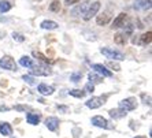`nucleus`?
<instances>
[{"instance_id":"obj_25","label":"nucleus","mask_w":152,"mask_h":138,"mask_svg":"<svg viewBox=\"0 0 152 138\" xmlns=\"http://www.w3.org/2000/svg\"><path fill=\"white\" fill-rule=\"evenodd\" d=\"M33 56L36 57V59H39V60H41L44 64H48V63H51V60L48 59V57H45L42 53H40V52H37V51H34L33 52Z\"/></svg>"},{"instance_id":"obj_23","label":"nucleus","mask_w":152,"mask_h":138,"mask_svg":"<svg viewBox=\"0 0 152 138\" xmlns=\"http://www.w3.org/2000/svg\"><path fill=\"white\" fill-rule=\"evenodd\" d=\"M60 8H62V3H60L59 0H53L52 3L50 4V10L52 12H59Z\"/></svg>"},{"instance_id":"obj_22","label":"nucleus","mask_w":152,"mask_h":138,"mask_svg":"<svg viewBox=\"0 0 152 138\" xmlns=\"http://www.w3.org/2000/svg\"><path fill=\"white\" fill-rule=\"evenodd\" d=\"M11 3L8 1V0H1L0 1V12H7V11L11 10Z\"/></svg>"},{"instance_id":"obj_29","label":"nucleus","mask_w":152,"mask_h":138,"mask_svg":"<svg viewBox=\"0 0 152 138\" xmlns=\"http://www.w3.org/2000/svg\"><path fill=\"white\" fill-rule=\"evenodd\" d=\"M93 90H95V85H93V84H91V82H89V84H86V85H85V88H84V92L85 93H92Z\"/></svg>"},{"instance_id":"obj_10","label":"nucleus","mask_w":152,"mask_h":138,"mask_svg":"<svg viewBox=\"0 0 152 138\" xmlns=\"http://www.w3.org/2000/svg\"><path fill=\"white\" fill-rule=\"evenodd\" d=\"M92 68L96 71V73H99V74H102L103 77H107V78H110L111 75H113V73H111L110 70H107L106 66H103V64H93Z\"/></svg>"},{"instance_id":"obj_5","label":"nucleus","mask_w":152,"mask_h":138,"mask_svg":"<svg viewBox=\"0 0 152 138\" xmlns=\"http://www.w3.org/2000/svg\"><path fill=\"white\" fill-rule=\"evenodd\" d=\"M0 67L4 68V70L15 71L17 70V63L11 56H3L0 59Z\"/></svg>"},{"instance_id":"obj_12","label":"nucleus","mask_w":152,"mask_h":138,"mask_svg":"<svg viewBox=\"0 0 152 138\" xmlns=\"http://www.w3.org/2000/svg\"><path fill=\"white\" fill-rule=\"evenodd\" d=\"M110 19H111V15L108 14V12H103V14L96 17V22H97L99 26H106L107 23L110 22Z\"/></svg>"},{"instance_id":"obj_27","label":"nucleus","mask_w":152,"mask_h":138,"mask_svg":"<svg viewBox=\"0 0 152 138\" xmlns=\"http://www.w3.org/2000/svg\"><path fill=\"white\" fill-rule=\"evenodd\" d=\"M82 78V73H80V71H75V73H73V74L70 75V79L73 82H80Z\"/></svg>"},{"instance_id":"obj_11","label":"nucleus","mask_w":152,"mask_h":138,"mask_svg":"<svg viewBox=\"0 0 152 138\" xmlns=\"http://www.w3.org/2000/svg\"><path fill=\"white\" fill-rule=\"evenodd\" d=\"M0 134L6 137H10L12 134V127L8 122H0Z\"/></svg>"},{"instance_id":"obj_15","label":"nucleus","mask_w":152,"mask_h":138,"mask_svg":"<svg viewBox=\"0 0 152 138\" xmlns=\"http://www.w3.org/2000/svg\"><path fill=\"white\" fill-rule=\"evenodd\" d=\"M110 116L114 118V119H122V118L126 116V111L121 110V108H115V110H110L108 111Z\"/></svg>"},{"instance_id":"obj_13","label":"nucleus","mask_w":152,"mask_h":138,"mask_svg":"<svg viewBox=\"0 0 152 138\" xmlns=\"http://www.w3.org/2000/svg\"><path fill=\"white\" fill-rule=\"evenodd\" d=\"M37 92L41 96H51L53 93V88L52 86H48L45 84H40L39 88H37Z\"/></svg>"},{"instance_id":"obj_8","label":"nucleus","mask_w":152,"mask_h":138,"mask_svg":"<svg viewBox=\"0 0 152 138\" xmlns=\"http://www.w3.org/2000/svg\"><path fill=\"white\" fill-rule=\"evenodd\" d=\"M126 19H127V14H125V12H121V14L113 21V23H111V28H113V29L122 28V26H125V22H126Z\"/></svg>"},{"instance_id":"obj_26","label":"nucleus","mask_w":152,"mask_h":138,"mask_svg":"<svg viewBox=\"0 0 152 138\" xmlns=\"http://www.w3.org/2000/svg\"><path fill=\"white\" fill-rule=\"evenodd\" d=\"M22 79L26 82V84H29L30 86H34L37 82H36V78L32 77V75H29V74H25L23 77H22Z\"/></svg>"},{"instance_id":"obj_28","label":"nucleus","mask_w":152,"mask_h":138,"mask_svg":"<svg viewBox=\"0 0 152 138\" xmlns=\"http://www.w3.org/2000/svg\"><path fill=\"white\" fill-rule=\"evenodd\" d=\"M12 38H14L15 41H18V43H23V41H25V37H23V34H21V33H12Z\"/></svg>"},{"instance_id":"obj_21","label":"nucleus","mask_w":152,"mask_h":138,"mask_svg":"<svg viewBox=\"0 0 152 138\" xmlns=\"http://www.w3.org/2000/svg\"><path fill=\"white\" fill-rule=\"evenodd\" d=\"M88 79L91 84H102L103 82V78L100 77V75H97L96 73H91V74L88 75Z\"/></svg>"},{"instance_id":"obj_20","label":"nucleus","mask_w":152,"mask_h":138,"mask_svg":"<svg viewBox=\"0 0 152 138\" xmlns=\"http://www.w3.org/2000/svg\"><path fill=\"white\" fill-rule=\"evenodd\" d=\"M151 40H152V33L147 32V33H144L142 36H140V41H138V44H141V45H147V44L151 43Z\"/></svg>"},{"instance_id":"obj_30","label":"nucleus","mask_w":152,"mask_h":138,"mask_svg":"<svg viewBox=\"0 0 152 138\" xmlns=\"http://www.w3.org/2000/svg\"><path fill=\"white\" fill-rule=\"evenodd\" d=\"M108 67L114 68L115 71H121V66L118 63H115V62H108Z\"/></svg>"},{"instance_id":"obj_31","label":"nucleus","mask_w":152,"mask_h":138,"mask_svg":"<svg viewBox=\"0 0 152 138\" xmlns=\"http://www.w3.org/2000/svg\"><path fill=\"white\" fill-rule=\"evenodd\" d=\"M58 110H59L60 112H63V113H67V112H69V107H64V105H58Z\"/></svg>"},{"instance_id":"obj_1","label":"nucleus","mask_w":152,"mask_h":138,"mask_svg":"<svg viewBox=\"0 0 152 138\" xmlns=\"http://www.w3.org/2000/svg\"><path fill=\"white\" fill-rule=\"evenodd\" d=\"M30 74L37 75V77H50V75H52V70L45 64H39V66L33 64L30 67Z\"/></svg>"},{"instance_id":"obj_16","label":"nucleus","mask_w":152,"mask_h":138,"mask_svg":"<svg viewBox=\"0 0 152 138\" xmlns=\"http://www.w3.org/2000/svg\"><path fill=\"white\" fill-rule=\"evenodd\" d=\"M126 33H117V34L114 36V41H115V44H118V45H125V44L127 43V37H126Z\"/></svg>"},{"instance_id":"obj_2","label":"nucleus","mask_w":152,"mask_h":138,"mask_svg":"<svg viewBox=\"0 0 152 138\" xmlns=\"http://www.w3.org/2000/svg\"><path fill=\"white\" fill-rule=\"evenodd\" d=\"M102 55L107 57V59H114V60H124L125 59V55L119 51H115L113 48H107V46H103L102 49H100Z\"/></svg>"},{"instance_id":"obj_17","label":"nucleus","mask_w":152,"mask_h":138,"mask_svg":"<svg viewBox=\"0 0 152 138\" xmlns=\"http://www.w3.org/2000/svg\"><path fill=\"white\" fill-rule=\"evenodd\" d=\"M40 26L42 29H45V30H55V29L59 28V25L55 21H42Z\"/></svg>"},{"instance_id":"obj_35","label":"nucleus","mask_w":152,"mask_h":138,"mask_svg":"<svg viewBox=\"0 0 152 138\" xmlns=\"http://www.w3.org/2000/svg\"><path fill=\"white\" fill-rule=\"evenodd\" d=\"M134 138H147V137H145V135H136Z\"/></svg>"},{"instance_id":"obj_3","label":"nucleus","mask_w":152,"mask_h":138,"mask_svg":"<svg viewBox=\"0 0 152 138\" xmlns=\"http://www.w3.org/2000/svg\"><path fill=\"white\" fill-rule=\"evenodd\" d=\"M119 108L121 110L126 111H134L137 108V99L136 97H127V99H124L122 101H119Z\"/></svg>"},{"instance_id":"obj_18","label":"nucleus","mask_w":152,"mask_h":138,"mask_svg":"<svg viewBox=\"0 0 152 138\" xmlns=\"http://www.w3.org/2000/svg\"><path fill=\"white\" fill-rule=\"evenodd\" d=\"M89 4H91V1H85V3H82L81 6H80V7L75 8V10L73 11V15H75V17H77V14H80V15L82 17V15H84L85 12H86V10H88Z\"/></svg>"},{"instance_id":"obj_24","label":"nucleus","mask_w":152,"mask_h":138,"mask_svg":"<svg viewBox=\"0 0 152 138\" xmlns=\"http://www.w3.org/2000/svg\"><path fill=\"white\" fill-rule=\"evenodd\" d=\"M69 94L73 96V97H77V99H82L86 93H85L84 90H81V89H73V90H70V92H69Z\"/></svg>"},{"instance_id":"obj_7","label":"nucleus","mask_w":152,"mask_h":138,"mask_svg":"<svg viewBox=\"0 0 152 138\" xmlns=\"http://www.w3.org/2000/svg\"><path fill=\"white\" fill-rule=\"evenodd\" d=\"M86 107L91 108V110H96V108H100V107L104 104V99L103 97H92L86 101Z\"/></svg>"},{"instance_id":"obj_4","label":"nucleus","mask_w":152,"mask_h":138,"mask_svg":"<svg viewBox=\"0 0 152 138\" xmlns=\"http://www.w3.org/2000/svg\"><path fill=\"white\" fill-rule=\"evenodd\" d=\"M99 10H100V1H93V3L89 4L88 10H86V12L82 15V18H84L85 21H89V19H92V18L97 14Z\"/></svg>"},{"instance_id":"obj_19","label":"nucleus","mask_w":152,"mask_h":138,"mask_svg":"<svg viewBox=\"0 0 152 138\" xmlns=\"http://www.w3.org/2000/svg\"><path fill=\"white\" fill-rule=\"evenodd\" d=\"M19 64L22 67H26V68H30L33 66V59L30 56H22L19 59Z\"/></svg>"},{"instance_id":"obj_32","label":"nucleus","mask_w":152,"mask_h":138,"mask_svg":"<svg viewBox=\"0 0 152 138\" xmlns=\"http://www.w3.org/2000/svg\"><path fill=\"white\" fill-rule=\"evenodd\" d=\"M78 1H81V0H66L64 4H66V6H73V4H77Z\"/></svg>"},{"instance_id":"obj_34","label":"nucleus","mask_w":152,"mask_h":138,"mask_svg":"<svg viewBox=\"0 0 152 138\" xmlns=\"http://www.w3.org/2000/svg\"><path fill=\"white\" fill-rule=\"evenodd\" d=\"M4 36H6V32H3V30H0V38H3Z\"/></svg>"},{"instance_id":"obj_9","label":"nucleus","mask_w":152,"mask_h":138,"mask_svg":"<svg viewBox=\"0 0 152 138\" xmlns=\"http://www.w3.org/2000/svg\"><path fill=\"white\" fill-rule=\"evenodd\" d=\"M45 126L50 131H56L59 127V119L56 116H50L45 119Z\"/></svg>"},{"instance_id":"obj_14","label":"nucleus","mask_w":152,"mask_h":138,"mask_svg":"<svg viewBox=\"0 0 152 138\" xmlns=\"http://www.w3.org/2000/svg\"><path fill=\"white\" fill-rule=\"evenodd\" d=\"M40 119H41V115H40V113H28V115H26V121H28V123L33 124V126L39 124Z\"/></svg>"},{"instance_id":"obj_6","label":"nucleus","mask_w":152,"mask_h":138,"mask_svg":"<svg viewBox=\"0 0 152 138\" xmlns=\"http://www.w3.org/2000/svg\"><path fill=\"white\" fill-rule=\"evenodd\" d=\"M92 124L96 126V127H102V129H113V126H110L108 121H107L106 118L100 116V115H96V116L92 118Z\"/></svg>"},{"instance_id":"obj_33","label":"nucleus","mask_w":152,"mask_h":138,"mask_svg":"<svg viewBox=\"0 0 152 138\" xmlns=\"http://www.w3.org/2000/svg\"><path fill=\"white\" fill-rule=\"evenodd\" d=\"M142 99H144V101H145V104H151V97L149 96H145V94H142Z\"/></svg>"}]
</instances>
